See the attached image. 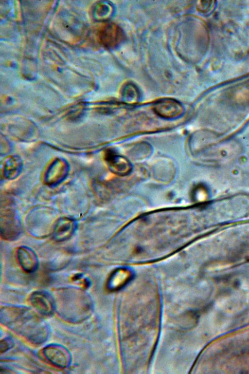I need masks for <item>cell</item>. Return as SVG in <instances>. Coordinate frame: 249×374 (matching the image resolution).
Instances as JSON below:
<instances>
[{
	"label": "cell",
	"instance_id": "3957f363",
	"mask_svg": "<svg viewBox=\"0 0 249 374\" xmlns=\"http://www.w3.org/2000/svg\"><path fill=\"white\" fill-rule=\"evenodd\" d=\"M21 231L19 219L12 209L8 208L1 211L0 233L2 237L7 240L17 238Z\"/></svg>",
	"mask_w": 249,
	"mask_h": 374
},
{
	"label": "cell",
	"instance_id": "4fadbf2b",
	"mask_svg": "<svg viewBox=\"0 0 249 374\" xmlns=\"http://www.w3.org/2000/svg\"><path fill=\"white\" fill-rule=\"evenodd\" d=\"M123 94V97L128 102H135L138 99V93L135 88L126 89Z\"/></svg>",
	"mask_w": 249,
	"mask_h": 374
},
{
	"label": "cell",
	"instance_id": "7c38bea8",
	"mask_svg": "<svg viewBox=\"0 0 249 374\" xmlns=\"http://www.w3.org/2000/svg\"><path fill=\"white\" fill-rule=\"evenodd\" d=\"M151 152V149L149 144L146 143L138 144L133 147L129 151L130 157L143 159L148 156Z\"/></svg>",
	"mask_w": 249,
	"mask_h": 374
},
{
	"label": "cell",
	"instance_id": "6da1fadb",
	"mask_svg": "<svg viewBox=\"0 0 249 374\" xmlns=\"http://www.w3.org/2000/svg\"><path fill=\"white\" fill-rule=\"evenodd\" d=\"M33 309L22 305H6L0 308L2 324L32 343L39 344L49 337L47 322Z\"/></svg>",
	"mask_w": 249,
	"mask_h": 374
},
{
	"label": "cell",
	"instance_id": "5b68a950",
	"mask_svg": "<svg viewBox=\"0 0 249 374\" xmlns=\"http://www.w3.org/2000/svg\"><path fill=\"white\" fill-rule=\"evenodd\" d=\"M153 109L158 115L167 119L178 117L183 114L184 111L181 103L171 98H162L155 101Z\"/></svg>",
	"mask_w": 249,
	"mask_h": 374
},
{
	"label": "cell",
	"instance_id": "9c48e42d",
	"mask_svg": "<svg viewBox=\"0 0 249 374\" xmlns=\"http://www.w3.org/2000/svg\"><path fill=\"white\" fill-rule=\"evenodd\" d=\"M17 258L19 265L26 272L33 273L38 268V257L36 252L29 247L20 246L17 250Z\"/></svg>",
	"mask_w": 249,
	"mask_h": 374
},
{
	"label": "cell",
	"instance_id": "9a60e30c",
	"mask_svg": "<svg viewBox=\"0 0 249 374\" xmlns=\"http://www.w3.org/2000/svg\"><path fill=\"white\" fill-rule=\"evenodd\" d=\"M213 2V1H200L197 4V8L201 12H206L209 11L213 6V4L212 3Z\"/></svg>",
	"mask_w": 249,
	"mask_h": 374
},
{
	"label": "cell",
	"instance_id": "5bb4252c",
	"mask_svg": "<svg viewBox=\"0 0 249 374\" xmlns=\"http://www.w3.org/2000/svg\"><path fill=\"white\" fill-rule=\"evenodd\" d=\"M14 344V340L10 337H6L1 340L0 342V353L2 354L12 348Z\"/></svg>",
	"mask_w": 249,
	"mask_h": 374
},
{
	"label": "cell",
	"instance_id": "8992f818",
	"mask_svg": "<svg viewBox=\"0 0 249 374\" xmlns=\"http://www.w3.org/2000/svg\"><path fill=\"white\" fill-rule=\"evenodd\" d=\"M30 301L35 310L41 315L49 316L55 311L54 298L46 292H33L30 297Z\"/></svg>",
	"mask_w": 249,
	"mask_h": 374
},
{
	"label": "cell",
	"instance_id": "ba28073f",
	"mask_svg": "<svg viewBox=\"0 0 249 374\" xmlns=\"http://www.w3.org/2000/svg\"><path fill=\"white\" fill-rule=\"evenodd\" d=\"M77 223L73 219L63 217L58 220L53 232V239L57 242H63L70 239L75 233Z\"/></svg>",
	"mask_w": 249,
	"mask_h": 374
},
{
	"label": "cell",
	"instance_id": "8fae6325",
	"mask_svg": "<svg viewBox=\"0 0 249 374\" xmlns=\"http://www.w3.org/2000/svg\"><path fill=\"white\" fill-rule=\"evenodd\" d=\"M131 273L125 269L116 270L109 277L107 285L110 290L118 289L124 285L131 278Z\"/></svg>",
	"mask_w": 249,
	"mask_h": 374
},
{
	"label": "cell",
	"instance_id": "7a4b0ae2",
	"mask_svg": "<svg viewBox=\"0 0 249 374\" xmlns=\"http://www.w3.org/2000/svg\"><path fill=\"white\" fill-rule=\"evenodd\" d=\"M55 311L63 319L72 323H79L91 315L93 304L89 295L75 288L59 289L53 296Z\"/></svg>",
	"mask_w": 249,
	"mask_h": 374
},
{
	"label": "cell",
	"instance_id": "52a82bcc",
	"mask_svg": "<svg viewBox=\"0 0 249 374\" xmlns=\"http://www.w3.org/2000/svg\"><path fill=\"white\" fill-rule=\"evenodd\" d=\"M98 37L101 44L110 48L115 47L122 41L123 34L118 26L113 23H107L100 27Z\"/></svg>",
	"mask_w": 249,
	"mask_h": 374
},
{
	"label": "cell",
	"instance_id": "277c9868",
	"mask_svg": "<svg viewBox=\"0 0 249 374\" xmlns=\"http://www.w3.org/2000/svg\"><path fill=\"white\" fill-rule=\"evenodd\" d=\"M43 353L49 362L59 368H67L72 362V356L69 350L59 344L46 345L43 349Z\"/></svg>",
	"mask_w": 249,
	"mask_h": 374
},
{
	"label": "cell",
	"instance_id": "30bf717a",
	"mask_svg": "<svg viewBox=\"0 0 249 374\" xmlns=\"http://www.w3.org/2000/svg\"><path fill=\"white\" fill-rule=\"evenodd\" d=\"M106 160L110 170L117 175L125 176L132 170L130 162L124 156L110 153L107 155Z\"/></svg>",
	"mask_w": 249,
	"mask_h": 374
}]
</instances>
